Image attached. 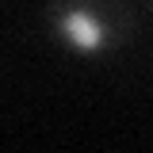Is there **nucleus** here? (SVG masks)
I'll list each match as a JSON object with an SVG mask.
<instances>
[{
    "instance_id": "nucleus-1",
    "label": "nucleus",
    "mask_w": 153,
    "mask_h": 153,
    "mask_svg": "<svg viewBox=\"0 0 153 153\" xmlns=\"http://www.w3.org/2000/svg\"><path fill=\"white\" fill-rule=\"evenodd\" d=\"M50 27L76 54H103L130 35L134 19L119 0H50Z\"/></svg>"
}]
</instances>
